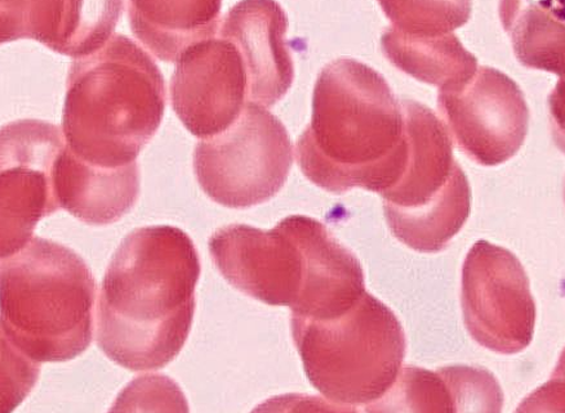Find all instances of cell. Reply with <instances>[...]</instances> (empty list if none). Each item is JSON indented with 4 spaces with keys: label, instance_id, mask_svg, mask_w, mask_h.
<instances>
[{
    "label": "cell",
    "instance_id": "obj_1",
    "mask_svg": "<svg viewBox=\"0 0 565 413\" xmlns=\"http://www.w3.org/2000/svg\"><path fill=\"white\" fill-rule=\"evenodd\" d=\"M200 275V256L182 229H135L120 243L98 294V348L127 370L163 369L192 330Z\"/></svg>",
    "mask_w": 565,
    "mask_h": 413
},
{
    "label": "cell",
    "instance_id": "obj_2",
    "mask_svg": "<svg viewBox=\"0 0 565 413\" xmlns=\"http://www.w3.org/2000/svg\"><path fill=\"white\" fill-rule=\"evenodd\" d=\"M296 159L305 177L328 193L392 189L406 171L409 137L403 105L384 76L353 58L327 65Z\"/></svg>",
    "mask_w": 565,
    "mask_h": 413
},
{
    "label": "cell",
    "instance_id": "obj_3",
    "mask_svg": "<svg viewBox=\"0 0 565 413\" xmlns=\"http://www.w3.org/2000/svg\"><path fill=\"white\" fill-rule=\"evenodd\" d=\"M166 81L154 59L128 36L114 34L68 70L63 130L87 163L120 167L137 156L162 122Z\"/></svg>",
    "mask_w": 565,
    "mask_h": 413
},
{
    "label": "cell",
    "instance_id": "obj_4",
    "mask_svg": "<svg viewBox=\"0 0 565 413\" xmlns=\"http://www.w3.org/2000/svg\"><path fill=\"white\" fill-rule=\"evenodd\" d=\"M96 281L84 260L32 237L2 258V339L38 363L67 362L94 338Z\"/></svg>",
    "mask_w": 565,
    "mask_h": 413
},
{
    "label": "cell",
    "instance_id": "obj_5",
    "mask_svg": "<svg viewBox=\"0 0 565 413\" xmlns=\"http://www.w3.org/2000/svg\"><path fill=\"white\" fill-rule=\"evenodd\" d=\"M291 327L311 385L341 407H370L398 380L406 334L393 311L366 292L338 317L292 315Z\"/></svg>",
    "mask_w": 565,
    "mask_h": 413
},
{
    "label": "cell",
    "instance_id": "obj_6",
    "mask_svg": "<svg viewBox=\"0 0 565 413\" xmlns=\"http://www.w3.org/2000/svg\"><path fill=\"white\" fill-rule=\"evenodd\" d=\"M409 137L406 171L383 195L393 235L408 248L445 250L470 216L471 189L454 157V142L437 115L416 101L402 102Z\"/></svg>",
    "mask_w": 565,
    "mask_h": 413
},
{
    "label": "cell",
    "instance_id": "obj_7",
    "mask_svg": "<svg viewBox=\"0 0 565 413\" xmlns=\"http://www.w3.org/2000/svg\"><path fill=\"white\" fill-rule=\"evenodd\" d=\"M294 165L291 138L266 107L244 106L241 117L194 152V171L211 200L231 209L269 202L285 186Z\"/></svg>",
    "mask_w": 565,
    "mask_h": 413
},
{
    "label": "cell",
    "instance_id": "obj_8",
    "mask_svg": "<svg viewBox=\"0 0 565 413\" xmlns=\"http://www.w3.org/2000/svg\"><path fill=\"white\" fill-rule=\"evenodd\" d=\"M315 224L316 219L292 216L270 231L246 225L223 227L210 239L213 263L243 294L300 311L310 289Z\"/></svg>",
    "mask_w": 565,
    "mask_h": 413
},
{
    "label": "cell",
    "instance_id": "obj_9",
    "mask_svg": "<svg viewBox=\"0 0 565 413\" xmlns=\"http://www.w3.org/2000/svg\"><path fill=\"white\" fill-rule=\"evenodd\" d=\"M461 304L465 326L479 346L500 355L530 346L536 304L529 275L513 252L478 241L465 259Z\"/></svg>",
    "mask_w": 565,
    "mask_h": 413
},
{
    "label": "cell",
    "instance_id": "obj_10",
    "mask_svg": "<svg viewBox=\"0 0 565 413\" xmlns=\"http://www.w3.org/2000/svg\"><path fill=\"white\" fill-rule=\"evenodd\" d=\"M66 148L64 130L41 120H19L2 129V258L32 240L40 220L60 208L55 165Z\"/></svg>",
    "mask_w": 565,
    "mask_h": 413
},
{
    "label": "cell",
    "instance_id": "obj_11",
    "mask_svg": "<svg viewBox=\"0 0 565 413\" xmlns=\"http://www.w3.org/2000/svg\"><path fill=\"white\" fill-rule=\"evenodd\" d=\"M438 109L457 148L480 165L507 163L529 132L523 91L492 67H478L469 80L440 89Z\"/></svg>",
    "mask_w": 565,
    "mask_h": 413
},
{
    "label": "cell",
    "instance_id": "obj_12",
    "mask_svg": "<svg viewBox=\"0 0 565 413\" xmlns=\"http://www.w3.org/2000/svg\"><path fill=\"white\" fill-rule=\"evenodd\" d=\"M170 90L173 110L190 133L204 140L224 132L248 99L239 50L224 37L193 44L179 58Z\"/></svg>",
    "mask_w": 565,
    "mask_h": 413
},
{
    "label": "cell",
    "instance_id": "obj_13",
    "mask_svg": "<svg viewBox=\"0 0 565 413\" xmlns=\"http://www.w3.org/2000/svg\"><path fill=\"white\" fill-rule=\"evenodd\" d=\"M288 19L275 0H241L221 22L220 36L239 50L248 99L270 109L292 87L295 66L286 43Z\"/></svg>",
    "mask_w": 565,
    "mask_h": 413
},
{
    "label": "cell",
    "instance_id": "obj_14",
    "mask_svg": "<svg viewBox=\"0 0 565 413\" xmlns=\"http://www.w3.org/2000/svg\"><path fill=\"white\" fill-rule=\"evenodd\" d=\"M53 182L60 208L89 226H108L124 218L139 200L141 188L136 162L111 170L96 166L75 155L67 143Z\"/></svg>",
    "mask_w": 565,
    "mask_h": 413
},
{
    "label": "cell",
    "instance_id": "obj_15",
    "mask_svg": "<svg viewBox=\"0 0 565 413\" xmlns=\"http://www.w3.org/2000/svg\"><path fill=\"white\" fill-rule=\"evenodd\" d=\"M223 0H128L132 33L166 63H178L193 44L210 40L220 25Z\"/></svg>",
    "mask_w": 565,
    "mask_h": 413
},
{
    "label": "cell",
    "instance_id": "obj_16",
    "mask_svg": "<svg viewBox=\"0 0 565 413\" xmlns=\"http://www.w3.org/2000/svg\"><path fill=\"white\" fill-rule=\"evenodd\" d=\"M381 47L399 70L439 90L469 80L478 70L477 58L450 34L414 36L392 26L381 37Z\"/></svg>",
    "mask_w": 565,
    "mask_h": 413
},
{
    "label": "cell",
    "instance_id": "obj_17",
    "mask_svg": "<svg viewBox=\"0 0 565 413\" xmlns=\"http://www.w3.org/2000/svg\"><path fill=\"white\" fill-rule=\"evenodd\" d=\"M125 0H65L63 28L56 47L60 55L81 58L110 41Z\"/></svg>",
    "mask_w": 565,
    "mask_h": 413
},
{
    "label": "cell",
    "instance_id": "obj_18",
    "mask_svg": "<svg viewBox=\"0 0 565 413\" xmlns=\"http://www.w3.org/2000/svg\"><path fill=\"white\" fill-rule=\"evenodd\" d=\"M393 28L399 32L435 37L448 35L468 22L471 0H379Z\"/></svg>",
    "mask_w": 565,
    "mask_h": 413
},
{
    "label": "cell",
    "instance_id": "obj_19",
    "mask_svg": "<svg viewBox=\"0 0 565 413\" xmlns=\"http://www.w3.org/2000/svg\"><path fill=\"white\" fill-rule=\"evenodd\" d=\"M65 0H0L2 43L34 40L53 51L63 28Z\"/></svg>",
    "mask_w": 565,
    "mask_h": 413
},
{
    "label": "cell",
    "instance_id": "obj_20",
    "mask_svg": "<svg viewBox=\"0 0 565 413\" xmlns=\"http://www.w3.org/2000/svg\"><path fill=\"white\" fill-rule=\"evenodd\" d=\"M366 411H457L452 389L443 369L431 372L404 367L387 394Z\"/></svg>",
    "mask_w": 565,
    "mask_h": 413
},
{
    "label": "cell",
    "instance_id": "obj_21",
    "mask_svg": "<svg viewBox=\"0 0 565 413\" xmlns=\"http://www.w3.org/2000/svg\"><path fill=\"white\" fill-rule=\"evenodd\" d=\"M565 411V349L546 384L526 398L519 411Z\"/></svg>",
    "mask_w": 565,
    "mask_h": 413
},
{
    "label": "cell",
    "instance_id": "obj_22",
    "mask_svg": "<svg viewBox=\"0 0 565 413\" xmlns=\"http://www.w3.org/2000/svg\"><path fill=\"white\" fill-rule=\"evenodd\" d=\"M548 107L554 141L565 154V78L556 84L548 98Z\"/></svg>",
    "mask_w": 565,
    "mask_h": 413
},
{
    "label": "cell",
    "instance_id": "obj_23",
    "mask_svg": "<svg viewBox=\"0 0 565 413\" xmlns=\"http://www.w3.org/2000/svg\"><path fill=\"white\" fill-rule=\"evenodd\" d=\"M565 25V0H525Z\"/></svg>",
    "mask_w": 565,
    "mask_h": 413
},
{
    "label": "cell",
    "instance_id": "obj_24",
    "mask_svg": "<svg viewBox=\"0 0 565 413\" xmlns=\"http://www.w3.org/2000/svg\"><path fill=\"white\" fill-rule=\"evenodd\" d=\"M564 202H565V186H564Z\"/></svg>",
    "mask_w": 565,
    "mask_h": 413
}]
</instances>
